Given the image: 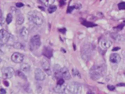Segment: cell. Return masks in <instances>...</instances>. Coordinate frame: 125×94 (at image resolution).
<instances>
[{
    "mask_svg": "<svg viewBox=\"0 0 125 94\" xmlns=\"http://www.w3.org/2000/svg\"><path fill=\"white\" fill-rule=\"evenodd\" d=\"M105 72L104 67L103 65L93 66L89 70L90 77L93 80H97L100 78Z\"/></svg>",
    "mask_w": 125,
    "mask_h": 94,
    "instance_id": "cell-1",
    "label": "cell"
},
{
    "mask_svg": "<svg viewBox=\"0 0 125 94\" xmlns=\"http://www.w3.org/2000/svg\"><path fill=\"white\" fill-rule=\"evenodd\" d=\"M29 20L34 24L40 26L43 23V18L42 15L37 11H30L28 13Z\"/></svg>",
    "mask_w": 125,
    "mask_h": 94,
    "instance_id": "cell-2",
    "label": "cell"
},
{
    "mask_svg": "<svg viewBox=\"0 0 125 94\" xmlns=\"http://www.w3.org/2000/svg\"><path fill=\"white\" fill-rule=\"evenodd\" d=\"M66 89L72 94H80L82 88L81 85L77 82H71L66 86Z\"/></svg>",
    "mask_w": 125,
    "mask_h": 94,
    "instance_id": "cell-3",
    "label": "cell"
},
{
    "mask_svg": "<svg viewBox=\"0 0 125 94\" xmlns=\"http://www.w3.org/2000/svg\"><path fill=\"white\" fill-rule=\"evenodd\" d=\"M41 45V38L39 35H35L31 38L30 41V47L32 50H36L38 49L40 47Z\"/></svg>",
    "mask_w": 125,
    "mask_h": 94,
    "instance_id": "cell-4",
    "label": "cell"
},
{
    "mask_svg": "<svg viewBox=\"0 0 125 94\" xmlns=\"http://www.w3.org/2000/svg\"><path fill=\"white\" fill-rule=\"evenodd\" d=\"M14 70L11 67H3L1 69L2 77L3 79H9L11 78L14 74Z\"/></svg>",
    "mask_w": 125,
    "mask_h": 94,
    "instance_id": "cell-5",
    "label": "cell"
},
{
    "mask_svg": "<svg viewBox=\"0 0 125 94\" xmlns=\"http://www.w3.org/2000/svg\"><path fill=\"white\" fill-rule=\"evenodd\" d=\"M10 37V34L4 29L0 31V45H4L8 42Z\"/></svg>",
    "mask_w": 125,
    "mask_h": 94,
    "instance_id": "cell-6",
    "label": "cell"
},
{
    "mask_svg": "<svg viewBox=\"0 0 125 94\" xmlns=\"http://www.w3.org/2000/svg\"><path fill=\"white\" fill-rule=\"evenodd\" d=\"M41 64L43 70L47 73V74L49 75H51V72L49 61L45 58H42L41 61Z\"/></svg>",
    "mask_w": 125,
    "mask_h": 94,
    "instance_id": "cell-7",
    "label": "cell"
},
{
    "mask_svg": "<svg viewBox=\"0 0 125 94\" xmlns=\"http://www.w3.org/2000/svg\"><path fill=\"white\" fill-rule=\"evenodd\" d=\"M35 78L37 80L43 81L45 78V75L43 71L40 68H37L35 70Z\"/></svg>",
    "mask_w": 125,
    "mask_h": 94,
    "instance_id": "cell-8",
    "label": "cell"
},
{
    "mask_svg": "<svg viewBox=\"0 0 125 94\" xmlns=\"http://www.w3.org/2000/svg\"><path fill=\"white\" fill-rule=\"evenodd\" d=\"M11 60L16 63H21L23 60V55L19 52H14L11 56Z\"/></svg>",
    "mask_w": 125,
    "mask_h": 94,
    "instance_id": "cell-9",
    "label": "cell"
},
{
    "mask_svg": "<svg viewBox=\"0 0 125 94\" xmlns=\"http://www.w3.org/2000/svg\"><path fill=\"white\" fill-rule=\"evenodd\" d=\"M61 75L62 77L66 80H68L71 78V75L68 70L65 67L61 69Z\"/></svg>",
    "mask_w": 125,
    "mask_h": 94,
    "instance_id": "cell-10",
    "label": "cell"
},
{
    "mask_svg": "<svg viewBox=\"0 0 125 94\" xmlns=\"http://www.w3.org/2000/svg\"><path fill=\"white\" fill-rule=\"evenodd\" d=\"M112 44V42L108 39H103L100 42L101 47L104 49L109 48Z\"/></svg>",
    "mask_w": 125,
    "mask_h": 94,
    "instance_id": "cell-11",
    "label": "cell"
},
{
    "mask_svg": "<svg viewBox=\"0 0 125 94\" xmlns=\"http://www.w3.org/2000/svg\"><path fill=\"white\" fill-rule=\"evenodd\" d=\"M42 54L47 58H50L53 54L52 49L49 47H44L42 49Z\"/></svg>",
    "mask_w": 125,
    "mask_h": 94,
    "instance_id": "cell-12",
    "label": "cell"
},
{
    "mask_svg": "<svg viewBox=\"0 0 125 94\" xmlns=\"http://www.w3.org/2000/svg\"><path fill=\"white\" fill-rule=\"evenodd\" d=\"M29 35V31L25 27H22L20 30V35L21 37L23 39L24 41H26L28 39Z\"/></svg>",
    "mask_w": 125,
    "mask_h": 94,
    "instance_id": "cell-13",
    "label": "cell"
},
{
    "mask_svg": "<svg viewBox=\"0 0 125 94\" xmlns=\"http://www.w3.org/2000/svg\"><path fill=\"white\" fill-rule=\"evenodd\" d=\"M66 86L67 85L64 83L62 85L57 84V85L54 87V91L57 93H63L66 89Z\"/></svg>",
    "mask_w": 125,
    "mask_h": 94,
    "instance_id": "cell-14",
    "label": "cell"
},
{
    "mask_svg": "<svg viewBox=\"0 0 125 94\" xmlns=\"http://www.w3.org/2000/svg\"><path fill=\"white\" fill-rule=\"evenodd\" d=\"M121 58L118 53H112L110 55L109 60L113 63H118L121 61Z\"/></svg>",
    "mask_w": 125,
    "mask_h": 94,
    "instance_id": "cell-15",
    "label": "cell"
},
{
    "mask_svg": "<svg viewBox=\"0 0 125 94\" xmlns=\"http://www.w3.org/2000/svg\"><path fill=\"white\" fill-rule=\"evenodd\" d=\"M16 14L17 15V19H16V23L19 25L21 24L24 22V17H23L20 11H18L17 12V10H16Z\"/></svg>",
    "mask_w": 125,
    "mask_h": 94,
    "instance_id": "cell-16",
    "label": "cell"
},
{
    "mask_svg": "<svg viewBox=\"0 0 125 94\" xmlns=\"http://www.w3.org/2000/svg\"><path fill=\"white\" fill-rule=\"evenodd\" d=\"M21 70L24 72H28L30 70V66L26 63H23L21 65Z\"/></svg>",
    "mask_w": 125,
    "mask_h": 94,
    "instance_id": "cell-17",
    "label": "cell"
},
{
    "mask_svg": "<svg viewBox=\"0 0 125 94\" xmlns=\"http://www.w3.org/2000/svg\"><path fill=\"white\" fill-rule=\"evenodd\" d=\"M111 37L114 39V40L116 41H122L123 40V36L121 35H120L119 34L116 33H113L111 34Z\"/></svg>",
    "mask_w": 125,
    "mask_h": 94,
    "instance_id": "cell-18",
    "label": "cell"
},
{
    "mask_svg": "<svg viewBox=\"0 0 125 94\" xmlns=\"http://www.w3.org/2000/svg\"><path fill=\"white\" fill-rule=\"evenodd\" d=\"M82 24H83V25H84V26L87 27H93V26H96L97 25L92 23H91V22H87L85 20H82Z\"/></svg>",
    "mask_w": 125,
    "mask_h": 94,
    "instance_id": "cell-19",
    "label": "cell"
},
{
    "mask_svg": "<svg viewBox=\"0 0 125 94\" xmlns=\"http://www.w3.org/2000/svg\"><path fill=\"white\" fill-rule=\"evenodd\" d=\"M44 5L46 6H50L54 2L55 0H40Z\"/></svg>",
    "mask_w": 125,
    "mask_h": 94,
    "instance_id": "cell-20",
    "label": "cell"
},
{
    "mask_svg": "<svg viewBox=\"0 0 125 94\" xmlns=\"http://www.w3.org/2000/svg\"><path fill=\"white\" fill-rule=\"evenodd\" d=\"M13 46L14 48L16 49H23L24 47V45L20 42H17L14 43Z\"/></svg>",
    "mask_w": 125,
    "mask_h": 94,
    "instance_id": "cell-21",
    "label": "cell"
},
{
    "mask_svg": "<svg viewBox=\"0 0 125 94\" xmlns=\"http://www.w3.org/2000/svg\"><path fill=\"white\" fill-rule=\"evenodd\" d=\"M57 9V6L56 5H51L49 6V7L48 8V11L49 13H52L54 12H55Z\"/></svg>",
    "mask_w": 125,
    "mask_h": 94,
    "instance_id": "cell-22",
    "label": "cell"
},
{
    "mask_svg": "<svg viewBox=\"0 0 125 94\" xmlns=\"http://www.w3.org/2000/svg\"><path fill=\"white\" fill-rule=\"evenodd\" d=\"M12 19H13V16H12V14L8 13L7 15L6 19V21L7 24H9L12 22Z\"/></svg>",
    "mask_w": 125,
    "mask_h": 94,
    "instance_id": "cell-23",
    "label": "cell"
},
{
    "mask_svg": "<svg viewBox=\"0 0 125 94\" xmlns=\"http://www.w3.org/2000/svg\"><path fill=\"white\" fill-rule=\"evenodd\" d=\"M16 74H17V75L18 76L20 77L21 78H23V79H26V76H25V75H24V74H23V73L22 71H21L17 70V71H16Z\"/></svg>",
    "mask_w": 125,
    "mask_h": 94,
    "instance_id": "cell-24",
    "label": "cell"
},
{
    "mask_svg": "<svg viewBox=\"0 0 125 94\" xmlns=\"http://www.w3.org/2000/svg\"><path fill=\"white\" fill-rule=\"evenodd\" d=\"M118 7L120 10H125V1L119 3L118 4Z\"/></svg>",
    "mask_w": 125,
    "mask_h": 94,
    "instance_id": "cell-25",
    "label": "cell"
},
{
    "mask_svg": "<svg viewBox=\"0 0 125 94\" xmlns=\"http://www.w3.org/2000/svg\"><path fill=\"white\" fill-rule=\"evenodd\" d=\"M72 73L74 76H77L78 77H79L80 78H81V76H80V74L79 72V71L76 70V69H73L72 70Z\"/></svg>",
    "mask_w": 125,
    "mask_h": 94,
    "instance_id": "cell-26",
    "label": "cell"
},
{
    "mask_svg": "<svg viewBox=\"0 0 125 94\" xmlns=\"http://www.w3.org/2000/svg\"><path fill=\"white\" fill-rule=\"evenodd\" d=\"M125 25V23H124V24H121L120 25H118L117 27H115V29H117V30H121V29H122V28H123V27L124 26V25Z\"/></svg>",
    "mask_w": 125,
    "mask_h": 94,
    "instance_id": "cell-27",
    "label": "cell"
},
{
    "mask_svg": "<svg viewBox=\"0 0 125 94\" xmlns=\"http://www.w3.org/2000/svg\"><path fill=\"white\" fill-rule=\"evenodd\" d=\"M64 83V81L62 78H60L59 79H58V82H57L58 84L62 85V84H63Z\"/></svg>",
    "mask_w": 125,
    "mask_h": 94,
    "instance_id": "cell-28",
    "label": "cell"
},
{
    "mask_svg": "<svg viewBox=\"0 0 125 94\" xmlns=\"http://www.w3.org/2000/svg\"><path fill=\"white\" fill-rule=\"evenodd\" d=\"M107 88L110 91H113L115 89V87L113 85H108Z\"/></svg>",
    "mask_w": 125,
    "mask_h": 94,
    "instance_id": "cell-29",
    "label": "cell"
},
{
    "mask_svg": "<svg viewBox=\"0 0 125 94\" xmlns=\"http://www.w3.org/2000/svg\"><path fill=\"white\" fill-rule=\"evenodd\" d=\"M16 6L17 7H22L23 6V4L21 2H17L16 3Z\"/></svg>",
    "mask_w": 125,
    "mask_h": 94,
    "instance_id": "cell-30",
    "label": "cell"
},
{
    "mask_svg": "<svg viewBox=\"0 0 125 94\" xmlns=\"http://www.w3.org/2000/svg\"><path fill=\"white\" fill-rule=\"evenodd\" d=\"M75 8V6H70L68 8V12H71L73 10V9Z\"/></svg>",
    "mask_w": 125,
    "mask_h": 94,
    "instance_id": "cell-31",
    "label": "cell"
},
{
    "mask_svg": "<svg viewBox=\"0 0 125 94\" xmlns=\"http://www.w3.org/2000/svg\"><path fill=\"white\" fill-rule=\"evenodd\" d=\"M3 16H2V13L1 10H0V24L1 25L2 24V21H3Z\"/></svg>",
    "mask_w": 125,
    "mask_h": 94,
    "instance_id": "cell-32",
    "label": "cell"
},
{
    "mask_svg": "<svg viewBox=\"0 0 125 94\" xmlns=\"http://www.w3.org/2000/svg\"><path fill=\"white\" fill-rule=\"evenodd\" d=\"M0 94H6V91L4 89H1L0 90Z\"/></svg>",
    "mask_w": 125,
    "mask_h": 94,
    "instance_id": "cell-33",
    "label": "cell"
},
{
    "mask_svg": "<svg viewBox=\"0 0 125 94\" xmlns=\"http://www.w3.org/2000/svg\"><path fill=\"white\" fill-rule=\"evenodd\" d=\"M3 84H4V85H5V86H6V87H8V86H9V83H8V82H7V81H4V82H3Z\"/></svg>",
    "mask_w": 125,
    "mask_h": 94,
    "instance_id": "cell-34",
    "label": "cell"
},
{
    "mask_svg": "<svg viewBox=\"0 0 125 94\" xmlns=\"http://www.w3.org/2000/svg\"><path fill=\"white\" fill-rule=\"evenodd\" d=\"M120 48L119 47H115L112 49V51H116V50H118V49H119Z\"/></svg>",
    "mask_w": 125,
    "mask_h": 94,
    "instance_id": "cell-35",
    "label": "cell"
},
{
    "mask_svg": "<svg viewBox=\"0 0 125 94\" xmlns=\"http://www.w3.org/2000/svg\"><path fill=\"white\" fill-rule=\"evenodd\" d=\"M117 86H125V84L124 83H121L118 84L117 85Z\"/></svg>",
    "mask_w": 125,
    "mask_h": 94,
    "instance_id": "cell-36",
    "label": "cell"
},
{
    "mask_svg": "<svg viewBox=\"0 0 125 94\" xmlns=\"http://www.w3.org/2000/svg\"><path fill=\"white\" fill-rule=\"evenodd\" d=\"M60 3L61 4H64L65 3V2H64V1L63 0H60Z\"/></svg>",
    "mask_w": 125,
    "mask_h": 94,
    "instance_id": "cell-37",
    "label": "cell"
}]
</instances>
